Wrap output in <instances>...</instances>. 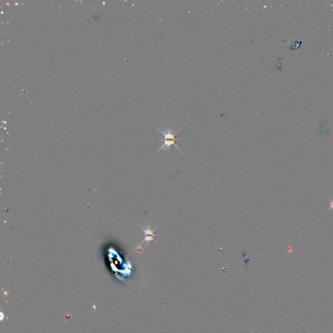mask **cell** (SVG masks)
<instances>
[{
	"label": "cell",
	"mask_w": 333,
	"mask_h": 333,
	"mask_svg": "<svg viewBox=\"0 0 333 333\" xmlns=\"http://www.w3.org/2000/svg\"><path fill=\"white\" fill-rule=\"evenodd\" d=\"M179 140H182V139H176V140H170V139H167V140H163V141H164V143H163V145L161 146V148L159 149L158 152L156 153H158L159 151H160L161 150H165V151H168V150L170 151V150H171V147L172 145H174L175 147H176V148L178 149V150H180L182 152V151L180 150V148L175 144V141H179Z\"/></svg>",
	"instance_id": "1"
},
{
	"label": "cell",
	"mask_w": 333,
	"mask_h": 333,
	"mask_svg": "<svg viewBox=\"0 0 333 333\" xmlns=\"http://www.w3.org/2000/svg\"><path fill=\"white\" fill-rule=\"evenodd\" d=\"M320 131H321L322 134H327V124H326V122L325 120H321V124H320Z\"/></svg>",
	"instance_id": "2"
},
{
	"label": "cell",
	"mask_w": 333,
	"mask_h": 333,
	"mask_svg": "<svg viewBox=\"0 0 333 333\" xmlns=\"http://www.w3.org/2000/svg\"><path fill=\"white\" fill-rule=\"evenodd\" d=\"M331 207L333 209V200H332V201L331 203Z\"/></svg>",
	"instance_id": "3"
}]
</instances>
